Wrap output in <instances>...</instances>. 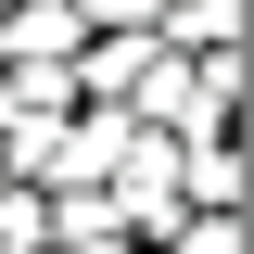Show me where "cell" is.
Returning <instances> with one entry per match:
<instances>
[{
    "label": "cell",
    "mask_w": 254,
    "mask_h": 254,
    "mask_svg": "<svg viewBox=\"0 0 254 254\" xmlns=\"http://www.w3.org/2000/svg\"><path fill=\"white\" fill-rule=\"evenodd\" d=\"M0 51H13V64H76V51H89V13H76V0H38V13L0 26Z\"/></svg>",
    "instance_id": "obj_1"
}]
</instances>
